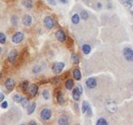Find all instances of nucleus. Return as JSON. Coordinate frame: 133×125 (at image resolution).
Returning <instances> with one entry per match:
<instances>
[{"instance_id":"obj_9","label":"nucleus","mask_w":133,"mask_h":125,"mask_svg":"<svg viewBox=\"0 0 133 125\" xmlns=\"http://www.w3.org/2000/svg\"><path fill=\"white\" fill-rule=\"evenodd\" d=\"M55 36H56V39H57V40L59 42H65L66 39H67V36H66L65 32L63 30H58L56 32Z\"/></svg>"},{"instance_id":"obj_17","label":"nucleus","mask_w":133,"mask_h":125,"mask_svg":"<svg viewBox=\"0 0 133 125\" xmlns=\"http://www.w3.org/2000/svg\"><path fill=\"white\" fill-rule=\"evenodd\" d=\"M80 95H81V94L78 91V90L77 89V88H74L72 91V97L74 98V101H78L80 99Z\"/></svg>"},{"instance_id":"obj_41","label":"nucleus","mask_w":133,"mask_h":125,"mask_svg":"<svg viewBox=\"0 0 133 125\" xmlns=\"http://www.w3.org/2000/svg\"><path fill=\"white\" fill-rule=\"evenodd\" d=\"M28 124H29V125H31V124H33V125H36V124H37V123H36L35 120H31V121L28 123Z\"/></svg>"},{"instance_id":"obj_3","label":"nucleus","mask_w":133,"mask_h":125,"mask_svg":"<svg viewBox=\"0 0 133 125\" xmlns=\"http://www.w3.org/2000/svg\"><path fill=\"white\" fill-rule=\"evenodd\" d=\"M123 54L124 58L129 62H132L133 60V51L131 48H124L123 50Z\"/></svg>"},{"instance_id":"obj_20","label":"nucleus","mask_w":133,"mask_h":125,"mask_svg":"<svg viewBox=\"0 0 133 125\" xmlns=\"http://www.w3.org/2000/svg\"><path fill=\"white\" fill-rule=\"evenodd\" d=\"M82 51H83V52L85 55H88L92 51V48L89 45L85 44L83 45V46H82Z\"/></svg>"},{"instance_id":"obj_38","label":"nucleus","mask_w":133,"mask_h":125,"mask_svg":"<svg viewBox=\"0 0 133 125\" xmlns=\"http://www.w3.org/2000/svg\"><path fill=\"white\" fill-rule=\"evenodd\" d=\"M86 111L88 112V115L92 116V109H91L90 106H88V109H87V110H86Z\"/></svg>"},{"instance_id":"obj_2","label":"nucleus","mask_w":133,"mask_h":125,"mask_svg":"<svg viewBox=\"0 0 133 125\" xmlns=\"http://www.w3.org/2000/svg\"><path fill=\"white\" fill-rule=\"evenodd\" d=\"M24 38V35L23 33L21 31H18V32H16L15 34L13 35L12 42L14 43H16V44H19V43L22 42Z\"/></svg>"},{"instance_id":"obj_7","label":"nucleus","mask_w":133,"mask_h":125,"mask_svg":"<svg viewBox=\"0 0 133 125\" xmlns=\"http://www.w3.org/2000/svg\"><path fill=\"white\" fill-rule=\"evenodd\" d=\"M28 92H29L31 97L34 98L38 94V91H39V86H38L36 84H32L28 87Z\"/></svg>"},{"instance_id":"obj_5","label":"nucleus","mask_w":133,"mask_h":125,"mask_svg":"<svg viewBox=\"0 0 133 125\" xmlns=\"http://www.w3.org/2000/svg\"><path fill=\"white\" fill-rule=\"evenodd\" d=\"M17 56H18V51H17V49H14L11 50L10 52L9 53V55H8V57H7L8 61L10 63H14L15 61L17 60Z\"/></svg>"},{"instance_id":"obj_21","label":"nucleus","mask_w":133,"mask_h":125,"mask_svg":"<svg viewBox=\"0 0 133 125\" xmlns=\"http://www.w3.org/2000/svg\"><path fill=\"white\" fill-rule=\"evenodd\" d=\"M58 123H59L60 125H67V124H68V117L67 116H65V115L62 116L59 119Z\"/></svg>"},{"instance_id":"obj_35","label":"nucleus","mask_w":133,"mask_h":125,"mask_svg":"<svg viewBox=\"0 0 133 125\" xmlns=\"http://www.w3.org/2000/svg\"><path fill=\"white\" fill-rule=\"evenodd\" d=\"M17 20H18V18H17V17L16 15L12 16V17H11L12 24H14V25H17Z\"/></svg>"},{"instance_id":"obj_23","label":"nucleus","mask_w":133,"mask_h":125,"mask_svg":"<svg viewBox=\"0 0 133 125\" xmlns=\"http://www.w3.org/2000/svg\"><path fill=\"white\" fill-rule=\"evenodd\" d=\"M71 21H72V23L74 24H78L79 23V21H80V17H79V15L78 14H74L73 15L72 18H71Z\"/></svg>"},{"instance_id":"obj_27","label":"nucleus","mask_w":133,"mask_h":125,"mask_svg":"<svg viewBox=\"0 0 133 125\" xmlns=\"http://www.w3.org/2000/svg\"><path fill=\"white\" fill-rule=\"evenodd\" d=\"M21 103L24 108H28V106H29V100L26 98H23V99L21 100Z\"/></svg>"},{"instance_id":"obj_37","label":"nucleus","mask_w":133,"mask_h":125,"mask_svg":"<svg viewBox=\"0 0 133 125\" xmlns=\"http://www.w3.org/2000/svg\"><path fill=\"white\" fill-rule=\"evenodd\" d=\"M76 88H77V89L78 90V91L80 92V94H82V92H83V89H82V87L81 86V85H80V84H78V86L76 87Z\"/></svg>"},{"instance_id":"obj_39","label":"nucleus","mask_w":133,"mask_h":125,"mask_svg":"<svg viewBox=\"0 0 133 125\" xmlns=\"http://www.w3.org/2000/svg\"><path fill=\"white\" fill-rule=\"evenodd\" d=\"M4 98H5V96L3 93H0V102H3L4 100Z\"/></svg>"},{"instance_id":"obj_1","label":"nucleus","mask_w":133,"mask_h":125,"mask_svg":"<svg viewBox=\"0 0 133 125\" xmlns=\"http://www.w3.org/2000/svg\"><path fill=\"white\" fill-rule=\"evenodd\" d=\"M65 67V63H63V62H58V63H55L53 67H52V70H53V72L56 74H60V72L64 70Z\"/></svg>"},{"instance_id":"obj_24","label":"nucleus","mask_w":133,"mask_h":125,"mask_svg":"<svg viewBox=\"0 0 133 125\" xmlns=\"http://www.w3.org/2000/svg\"><path fill=\"white\" fill-rule=\"evenodd\" d=\"M42 96L43 98H45L46 100H49V98H50V93H49V91L47 90V89H44L42 91Z\"/></svg>"},{"instance_id":"obj_14","label":"nucleus","mask_w":133,"mask_h":125,"mask_svg":"<svg viewBox=\"0 0 133 125\" xmlns=\"http://www.w3.org/2000/svg\"><path fill=\"white\" fill-rule=\"evenodd\" d=\"M119 1L124 6L127 7L128 9L131 10L132 8V4H133L132 0H119Z\"/></svg>"},{"instance_id":"obj_15","label":"nucleus","mask_w":133,"mask_h":125,"mask_svg":"<svg viewBox=\"0 0 133 125\" xmlns=\"http://www.w3.org/2000/svg\"><path fill=\"white\" fill-rule=\"evenodd\" d=\"M28 86H29V82L28 81H23L21 82L20 84V88H21L23 92H27L28 91Z\"/></svg>"},{"instance_id":"obj_18","label":"nucleus","mask_w":133,"mask_h":125,"mask_svg":"<svg viewBox=\"0 0 133 125\" xmlns=\"http://www.w3.org/2000/svg\"><path fill=\"white\" fill-rule=\"evenodd\" d=\"M22 4L25 8H28V9H31L33 6L32 0H23Z\"/></svg>"},{"instance_id":"obj_11","label":"nucleus","mask_w":133,"mask_h":125,"mask_svg":"<svg viewBox=\"0 0 133 125\" xmlns=\"http://www.w3.org/2000/svg\"><path fill=\"white\" fill-rule=\"evenodd\" d=\"M85 84H86V86L90 88V89H92V88H95L96 87L97 85V82H96V80L95 79L94 77H89L88 78L86 81H85Z\"/></svg>"},{"instance_id":"obj_26","label":"nucleus","mask_w":133,"mask_h":125,"mask_svg":"<svg viewBox=\"0 0 133 125\" xmlns=\"http://www.w3.org/2000/svg\"><path fill=\"white\" fill-rule=\"evenodd\" d=\"M88 106H89V104H88V102L87 101H84L83 103H82V106H81V111H82V113H85Z\"/></svg>"},{"instance_id":"obj_19","label":"nucleus","mask_w":133,"mask_h":125,"mask_svg":"<svg viewBox=\"0 0 133 125\" xmlns=\"http://www.w3.org/2000/svg\"><path fill=\"white\" fill-rule=\"evenodd\" d=\"M65 87L68 90H71L74 87V81L72 80V79H67V80L65 82Z\"/></svg>"},{"instance_id":"obj_22","label":"nucleus","mask_w":133,"mask_h":125,"mask_svg":"<svg viewBox=\"0 0 133 125\" xmlns=\"http://www.w3.org/2000/svg\"><path fill=\"white\" fill-rule=\"evenodd\" d=\"M35 108H36V103L35 102H33L31 105L28 106V115H31V113H33L35 110Z\"/></svg>"},{"instance_id":"obj_28","label":"nucleus","mask_w":133,"mask_h":125,"mask_svg":"<svg viewBox=\"0 0 133 125\" xmlns=\"http://www.w3.org/2000/svg\"><path fill=\"white\" fill-rule=\"evenodd\" d=\"M71 59H72V61L74 64H78L80 60H79V58L77 54H75V53H73L72 56H71Z\"/></svg>"},{"instance_id":"obj_43","label":"nucleus","mask_w":133,"mask_h":125,"mask_svg":"<svg viewBox=\"0 0 133 125\" xmlns=\"http://www.w3.org/2000/svg\"><path fill=\"white\" fill-rule=\"evenodd\" d=\"M97 6H98V8H101V7H102V4L99 3L97 4Z\"/></svg>"},{"instance_id":"obj_42","label":"nucleus","mask_w":133,"mask_h":125,"mask_svg":"<svg viewBox=\"0 0 133 125\" xmlns=\"http://www.w3.org/2000/svg\"><path fill=\"white\" fill-rule=\"evenodd\" d=\"M59 1L61 3H64V4H66L67 3V0H59Z\"/></svg>"},{"instance_id":"obj_34","label":"nucleus","mask_w":133,"mask_h":125,"mask_svg":"<svg viewBox=\"0 0 133 125\" xmlns=\"http://www.w3.org/2000/svg\"><path fill=\"white\" fill-rule=\"evenodd\" d=\"M6 41V37L3 33L0 32V44H4Z\"/></svg>"},{"instance_id":"obj_40","label":"nucleus","mask_w":133,"mask_h":125,"mask_svg":"<svg viewBox=\"0 0 133 125\" xmlns=\"http://www.w3.org/2000/svg\"><path fill=\"white\" fill-rule=\"evenodd\" d=\"M47 1L49 2V3H50V4L53 5V6H55V5H56V2H55V0H47Z\"/></svg>"},{"instance_id":"obj_33","label":"nucleus","mask_w":133,"mask_h":125,"mask_svg":"<svg viewBox=\"0 0 133 125\" xmlns=\"http://www.w3.org/2000/svg\"><path fill=\"white\" fill-rule=\"evenodd\" d=\"M41 70H42V67H41V66H39V65H37V66H35V67H34V68L32 70L33 73H35V74L39 73V72H40Z\"/></svg>"},{"instance_id":"obj_13","label":"nucleus","mask_w":133,"mask_h":125,"mask_svg":"<svg viewBox=\"0 0 133 125\" xmlns=\"http://www.w3.org/2000/svg\"><path fill=\"white\" fill-rule=\"evenodd\" d=\"M22 22L24 26H30L31 24V23H32V18H31V17L29 15H26L23 17Z\"/></svg>"},{"instance_id":"obj_8","label":"nucleus","mask_w":133,"mask_h":125,"mask_svg":"<svg viewBox=\"0 0 133 125\" xmlns=\"http://www.w3.org/2000/svg\"><path fill=\"white\" fill-rule=\"evenodd\" d=\"M117 105L115 103L114 101H113V100H109V101H107L106 102V109L108 110L109 112H110L111 113H115V112L117 111Z\"/></svg>"},{"instance_id":"obj_32","label":"nucleus","mask_w":133,"mask_h":125,"mask_svg":"<svg viewBox=\"0 0 133 125\" xmlns=\"http://www.w3.org/2000/svg\"><path fill=\"white\" fill-rule=\"evenodd\" d=\"M81 17L82 20H84V21H86V20L88 18V14L86 12V11H82L81 13Z\"/></svg>"},{"instance_id":"obj_6","label":"nucleus","mask_w":133,"mask_h":125,"mask_svg":"<svg viewBox=\"0 0 133 125\" xmlns=\"http://www.w3.org/2000/svg\"><path fill=\"white\" fill-rule=\"evenodd\" d=\"M44 24H45L46 28L48 29H53L55 26V22L54 20L51 17H46L45 19H44Z\"/></svg>"},{"instance_id":"obj_44","label":"nucleus","mask_w":133,"mask_h":125,"mask_svg":"<svg viewBox=\"0 0 133 125\" xmlns=\"http://www.w3.org/2000/svg\"><path fill=\"white\" fill-rule=\"evenodd\" d=\"M1 52H2V48L0 47V54H1Z\"/></svg>"},{"instance_id":"obj_45","label":"nucleus","mask_w":133,"mask_h":125,"mask_svg":"<svg viewBox=\"0 0 133 125\" xmlns=\"http://www.w3.org/2000/svg\"><path fill=\"white\" fill-rule=\"evenodd\" d=\"M2 77V74H1V73H0V77Z\"/></svg>"},{"instance_id":"obj_12","label":"nucleus","mask_w":133,"mask_h":125,"mask_svg":"<svg viewBox=\"0 0 133 125\" xmlns=\"http://www.w3.org/2000/svg\"><path fill=\"white\" fill-rule=\"evenodd\" d=\"M56 100H57V102L60 105H63L64 103V94L61 91H58L57 93H56Z\"/></svg>"},{"instance_id":"obj_29","label":"nucleus","mask_w":133,"mask_h":125,"mask_svg":"<svg viewBox=\"0 0 133 125\" xmlns=\"http://www.w3.org/2000/svg\"><path fill=\"white\" fill-rule=\"evenodd\" d=\"M96 124L97 125H107L108 124V122H107L104 118H99L96 122Z\"/></svg>"},{"instance_id":"obj_10","label":"nucleus","mask_w":133,"mask_h":125,"mask_svg":"<svg viewBox=\"0 0 133 125\" xmlns=\"http://www.w3.org/2000/svg\"><path fill=\"white\" fill-rule=\"evenodd\" d=\"M4 84H5V87H6V89L10 90V91H12L15 87V81H14V80L13 78L9 77L5 81Z\"/></svg>"},{"instance_id":"obj_31","label":"nucleus","mask_w":133,"mask_h":125,"mask_svg":"<svg viewBox=\"0 0 133 125\" xmlns=\"http://www.w3.org/2000/svg\"><path fill=\"white\" fill-rule=\"evenodd\" d=\"M67 46L70 49H71L74 46V41H73V39L71 37L67 38Z\"/></svg>"},{"instance_id":"obj_4","label":"nucleus","mask_w":133,"mask_h":125,"mask_svg":"<svg viewBox=\"0 0 133 125\" xmlns=\"http://www.w3.org/2000/svg\"><path fill=\"white\" fill-rule=\"evenodd\" d=\"M40 116H41V118H42V120H48L50 119V118H51L52 111L50 110L49 109H48V108H45V109H43L41 111Z\"/></svg>"},{"instance_id":"obj_25","label":"nucleus","mask_w":133,"mask_h":125,"mask_svg":"<svg viewBox=\"0 0 133 125\" xmlns=\"http://www.w3.org/2000/svg\"><path fill=\"white\" fill-rule=\"evenodd\" d=\"M60 81V77L59 76H56V77L50 79L49 81H50V83L53 84H59Z\"/></svg>"},{"instance_id":"obj_16","label":"nucleus","mask_w":133,"mask_h":125,"mask_svg":"<svg viewBox=\"0 0 133 125\" xmlns=\"http://www.w3.org/2000/svg\"><path fill=\"white\" fill-rule=\"evenodd\" d=\"M73 76L74 77V79L76 81H79L81 80V71L79 69H74V72H73Z\"/></svg>"},{"instance_id":"obj_36","label":"nucleus","mask_w":133,"mask_h":125,"mask_svg":"<svg viewBox=\"0 0 133 125\" xmlns=\"http://www.w3.org/2000/svg\"><path fill=\"white\" fill-rule=\"evenodd\" d=\"M1 106H2L3 109H6V108L8 107V102H6V101L3 102H2V105H1Z\"/></svg>"},{"instance_id":"obj_30","label":"nucleus","mask_w":133,"mask_h":125,"mask_svg":"<svg viewBox=\"0 0 133 125\" xmlns=\"http://www.w3.org/2000/svg\"><path fill=\"white\" fill-rule=\"evenodd\" d=\"M23 98H24V97H22L21 95H18V94H16V95H14V100L16 102H17V103H20V102H21V100L23 99Z\"/></svg>"}]
</instances>
